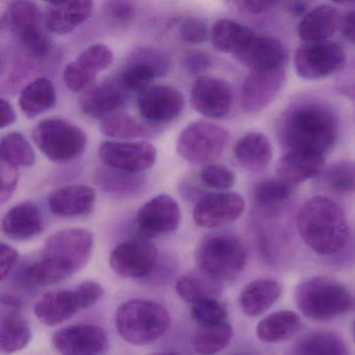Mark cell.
<instances>
[{"label":"cell","mask_w":355,"mask_h":355,"mask_svg":"<svg viewBox=\"0 0 355 355\" xmlns=\"http://www.w3.org/2000/svg\"><path fill=\"white\" fill-rule=\"evenodd\" d=\"M297 228L307 247L325 257L344 250L350 239L344 211L325 196H315L303 203L297 216Z\"/></svg>","instance_id":"1"},{"label":"cell","mask_w":355,"mask_h":355,"mask_svg":"<svg viewBox=\"0 0 355 355\" xmlns=\"http://www.w3.org/2000/svg\"><path fill=\"white\" fill-rule=\"evenodd\" d=\"M338 134L336 116L318 103L295 107L280 123V138L290 150L325 155L336 142Z\"/></svg>","instance_id":"2"},{"label":"cell","mask_w":355,"mask_h":355,"mask_svg":"<svg viewBox=\"0 0 355 355\" xmlns=\"http://www.w3.org/2000/svg\"><path fill=\"white\" fill-rule=\"evenodd\" d=\"M115 325L124 340L144 346L155 343L168 331L171 318L159 303L135 299L120 305L116 311Z\"/></svg>","instance_id":"3"},{"label":"cell","mask_w":355,"mask_h":355,"mask_svg":"<svg viewBox=\"0 0 355 355\" xmlns=\"http://www.w3.org/2000/svg\"><path fill=\"white\" fill-rule=\"evenodd\" d=\"M299 311L315 321H329L348 313L353 306L352 295L348 288L332 278H309L295 291Z\"/></svg>","instance_id":"4"},{"label":"cell","mask_w":355,"mask_h":355,"mask_svg":"<svg viewBox=\"0 0 355 355\" xmlns=\"http://www.w3.org/2000/svg\"><path fill=\"white\" fill-rule=\"evenodd\" d=\"M244 244L232 234H216L205 239L197 252V263L205 275L217 282L238 277L246 266Z\"/></svg>","instance_id":"5"},{"label":"cell","mask_w":355,"mask_h":355,"mask_svg":"<svg viewBox=\"0 0 355 355\" xmlns=\"http://www.w3.org/2000/svg\"><path fill=\"white\" fill-rule=\"evenodd\" d=\"M33 140L47 159L59 164L78 159L87 146L84 130L62 118L39 122L33 130Z\"/></svg>","instance_id":"6"},{"label":"cell","mask_w":355,"mask_h":355,"mask_svg":"<svg viewBox=\"0 0 355 355\" xmlns=\"http://www.w3.org/2000/svg\"><path fill=\"white\" fill-rule=\"evenodd\" d=\"M103 295V286L88 280L73 290L51 291L43 295L35 304V313L44 325H60L83 309L96 304Z\"/></svg>","instance_id":"7"},{"label":"cell","mask_w":355,"mask_h":355,"mask_svg":"<svg viewBox=\"0 0 355 355\" xmlns=\"http://www.w3.org/2000/svg\"><path fill=\"white\" fill-rule=\"evenodd\" d=\"M1 24L17 38L31 57H46L51 51V41L43 30L42 13L32 1L9 3L1 16Z\"/></svg>","instance_id":"8"},{"label":"cell","mask_w":355,"mask_h":355,"mask_svg":"<svg viewBox=\"0 0 355 355\" xmlns=\"http://www.w3.org/2000/svg\"><path fill=\"white\" fill-rule=\"evenodd\" d=\"M230 132L207 121L193 122L187 126L178 140V155L193 164L215 161L225 150Z\"/></svg>","instance_id":"9"},{"label":"cell","mask_w":355,"mask_h":355,"mask_svg":"<svg viewBox=\"0 0 355 355\" xmlns=\"http://www.w3.org/2000/svg\"><path fill=\"white\" fill-rule=\"evenodd\" d=\"M346 59L344 49L336 43H305L295 53V70L304 80H322L344 69Z\"/></svg>","instance_id":"10"},{"label":"cell","mask_w":355,"mask_h":355,"mask_svg":"<svg viewBox=\"0 0 355 355\" xmlns=\"http://www.w3.org/2000/svg\"><path fill=\"white\" fill-rule=\"evenodd\" d=\"M170 66L167 53L153 47H142L132 51L128 58L122 68L120 83L126 90L142 92L155 78L167 74Z\"/></svg>","instance_id":"11"},{"label":"cell","mask_w":355,"mask_h":355,"mask_svg":"<svg viewBox=\"0 0 355 355\" xmlns=\"http://www.w3.org/2000/svg\"><path fill=\"white\" fill-rule=\"evenodd\" d=\"M98 155L110 169L138 174L155 165L157 151L150 143L111 141L99 147Z\"/></svg>","instance_id":"12"},{"label":"cell","mask_w":355,"mask_h":355,"mask_svg":"<svg viewBox=\"0 0 355 355\" xmlns=\"http://www.w3.org/2000/svg\"><path fill=\"white\" fill-rule=\"evenodd\" d=\"M157 249L147 240L126 241L118 245L110 257L112 270L123 278L146 277L155 270Z\"/></svg>","instance_id":"13"},{"label":"cell","mask_w":355,"mask_h":355,"mask_svg":"<svg viewBox=\"0 0 355 355\" xmlns=\"http://www.w3.org/2000/svg\"><path fill=\"white\" fill-rule=\"evenodd\" d=\"M93 246L92 232L85 228H68L47 239L43 257L65 259L74 266L76 271H80L90 261Z\"/></svg>","instance_id":"14"},{"label":"cell","mask_w":355,"mask_h":355,"mask_svg":"<svg viewBox=\"0 0 355 355\" xmlns=\"http://www.w3.org/2000/svg\"><path fill=\"white\" fill-rule=\"evenodd\" d=\"M245 209L242 195L234 192H217L202 197L195 205L193 219L203 228H215L232 223Z\"/></svg>","instance_id":"15"},{"label":"cell","mask_w":355,"mask_h":355,"mask_svg":"<svg viewBox=\"0 0 355 355\" xmlns=\"http://www.w3.org/2000/svg\"><path fill=\"white\" fill-rule=\"evenodd\" d=\"M286 83L284 69L251 71L243 83L241 105L246 113L257 114L271 105Z\"/></svg>","instance_id":"16"},{"label":"cell","mask_w":355,"mask_h":355,"mask_svg":"<svg viewBox=\"0 0 355 355\" xmlns=\"http://www.w3.org/2000/svg\"><path fill=\"white\" fill-rule=\"evenodd\" d=\"M53 343L61 355H99L109 346L105 330L90 324L62 328L53 334Z\"/></svg>","instance_id":"17"},{"label":"cell","mask_w":355,"mask_h":355,"mask_svg":"<svg viewBox=\"0 0 355 355\" xmlns=\"http://www.w3.org/2000/svg\"><path fill=\"white\" fill-rule=\"evenodd\" d=\"M234 103L230 84L221 78L201 76L193 85L191 103L197 113L221 119L230 114Z\"/></svg>","instance_id":"18"},{"label":"cell","mask_w":355,"mask_h":355,"mask_svg":"<svg viewBox=\"0 0 355 355\" xmlns=\"http://www.w3.org/2000/svg\"><path fill=\"white\" fill-rule=\"evenodd\" d=\"M184 98L180 91L169 86H150L140 92L138 98L141 115L151 123H168L184 110Z\"/></svg>","instance_id":"19"},{"label":"cell","mask_w":355,"mask_h":355,"mask_svg":"<svg viewBox=\"0 0 355 355\" xmlns=\"http://www.w3.org/2000/svg\"><path fill=\"white\" fill-rule=\"evenodd\" d=\"M182 211L178 201L167 194L157 195L145 203L138 215L139 230L148 236L170 234L178 230Z\"/></svg>","instance_id":"20"},{"label":"cell","mask_w":355,"mask_h":355,"mask_svg":"<svg viewBox=\"0 0 355 355\" xmlns=\"http://www.w3.org/2000/svg\"><path fill=\"white\" fill-rule=\"evenodd\" d=\"M32 338V330L21 315L18 299L3 298L0 321V348L6 354H13L26 348Z\"/></svg>","instance_id":"21"},{"label":"cell","mask_w":355,"mask_h":355,"mask_svg":"<svg viewBox=\"0 0 355 355\" xmlns=\"http://www.w3.org/2000/svg\"><path fill=\"white\" fill-rule=\"evenodd\" d=\"M96 203L94 189L86 184H68L55 190L49 198L51 213L59 217H84L90 215Z\"/></svg>","instance_id":"22"},{"label":"cell","mask_w":355,"mask_h":355,"mask_svg":"<svg viewBox=\"0 0 355 355\" xmlns=\"http://www.w3.org/2000/svg\"><path fill=\"white\" fill-rule=\"evenodd\" d=\"M1 230L14 241H26L43 232V216L33 201H24L12 207L1 222Z\"/></svg>","instance_id":"23"},{"label":"cell","mask_w":355,"mask_h":355,"mask_svg":"<svg viewBox=\"0 0 355 355\" xmlns=\"http://www.w3.org/2000/svg\"><path fill=\"white\" fill-rule=\"evenodd\" d=\"M238 59L251 71L284 69L288 60L286 47L272 37H255L248 49Z\"/></svg>","instance_id":"24"},{"label":"cell","mask_w":355,"mask_h":355,"mask_svg":"<svg viewBox=\"0 0 355 355\" xmlns=\"http://www.w3.org/2000/svg\"><path fill=\"white\" fill-rule=\"evenodd\" d=\"M324 166L325 155L290 150L278 164V178L293 187L320 175L323 172Z\"/></svg>","instance_id":"25"},{"label":"cell","mask_w":355,"mask_h":355,"mask_svg":"<svg viewBox=\"0 0 355 355\" xmlns=\"http://www.w3.org/2000/svg\"><path fill=\"white\" fill-rule=\"evenodd\" d=\"M92 10L93 3L87 0L49 3L45 11V26L53 34H69L90 17Z\"/></svg>","instance_id":"26"},{"label":"cell","mask_w":355,"mask_h":355,"mask_svg":"<svg viewBox=\"0 0 355 355\" xmlns=\"http://www.w3.org/2000/svg\"><path fill=\"white\" fill-rule=\"evenodd\" d=\"M338 24V14L336 8L318 6L303 16L297 32L305 43L325 42L334 36Z\"/></svg>","instance_id":"27"},{"label":"cell","mask_w":355,"mask_h":355,"mask_svg":"<svg viewBox=\"0 0 355 355\" xmlns=\"http://www.w3.org/2000/svg\"><path fill=\"white\" fill-rule=\"evenodd\" d=\"M211 36L214 46L218 51L238 57L248 49L257 35L248 26L234 20L223 18L213 24Z\"/></svg>","instance_id":"28"},{"label":"cell","mask_w":355,"mask_h":355,"mask_svg":"<svg viewBox=\"0 0 355 355\" xmlns=\"http://www.w3.org/2000/svg\"><path fill=\"white\" fill-rule=\"evenodd\" d=\"M282 295L279 282L269 278L253 280L240 294V306L248 317H259L267 311Z\"/></svg>","instance_id":"29"},{"label":"cell","mask_w":355,"mask_h":355,"mask_svg":"<svg viewBox=\"0 0 355 355\" xmlns=\"http://www.w3.org/2000/svg\"><path fill=\"white\" fill-rule=\"evenodd\" d=\"M124 94L119 88L112 84L88 89L80 99L83 113L94 119L103 120L118 112L123 105Z\"/></svg>","instance_id":"30"},{"label":"cell","mask_w":355,"mask_h":355,"mask_svg":"<svg viewBox=\"0 0 355 355\" xmlns=\"http://www.w3.org/2000/svg\"><path fill=\"white\" fill-rule=\"evenodd\" d=\"M234 153L236 162L245 169L259 172L271 163L273 148L265 135L251 132L236 142Z\"/></svg>","instance_id":"31"},{"label":"cell","mask_w":355,"mask_h":355,"mask_svg":"<svg viewBox=\"0 0 355 355\" xmlns=\"http://www.w3.org/2000/svg\"><path fill=\"white\" fill-rule=\"evenodd\" d=\"M57 93L53 82L46 78L33 80L20 93L19 107L28 117H36L53 109Z\"/></svg>","instance_id":"32"},{"label":"cell","mask_w":355,"mask_h":355,"mask_svg":"<svg viewBox=\"0 0 355 355\" xmlns=\"http://www.w3.org/2000/svg\"><path fill=\"white\" fill-rule=\"evenodd\" d=\"M301 326L298 313L279 311L263 318L257 327V336L261 342H284L292 338Z\"/></svg>","instance_id":"33"},{"label":"cell","mask_w":355,"mask_h":355,"mask_svg":"<svg viewBox=\"0 0 355 355\" xmlns=\"http://www.w3.org/2000/svg\"><path fill=\"white\" fill-rule=\"evenodd\" d=\"M291 355H349L348 347L336 332L315 331L301 338Z\"/></svg>","instance_id":"34"},{"label":"cell","mask_w":355,"mask_h":355,"mask_svg":"<svg viewBox=\"0 0 355 355\" xmlns=\"http://www.w3.org/2000/svg\"><path fill=\"white\" fill-rule=\"evenodd\" d=\"M76 269L69 261L58 257H45L26 270V277L33 284L53 286L71 277Z\"/></svg>","instance_id":"35"},{"label":"cell","mask_w":355,"mask_h":355,"mask_svg":"<svg viewBox=\"0 0 355 355\" xmlns=\"http://www.w3.org/2000/svg\"><path fill=\"white\" fill-rule=\"evenodd\" d=\"M232 327L227 322L201 327L193 338V348L199 355H215L232 342Z\"/></svg>","instance_id":"36"},{"label":"cell","mask_w":355,"mask_h":355,"mask_svg":"<svg viewBox=\"0 0 355 355\" xmlns=\"http://www.w3.org/2000/svg\"><path fill=\"white\" fill-rule=\"evenodd\" d=\"M0 159L15 168H30L36 163L34 149L20 132L6 135L0 143Z\"/></svg>","instance_id":"37"},{"label":"cell","mask_w":355,"mask_h":355,"mask_svg":"<svg viewBox=\"0 0 355 355\" xmlns=\"http://www.w3.org/2000/svg\"><path fill=\"white\" fill-rule=\"evenodd\" d=\"M101 130L107 136L117 139L143 138L150 135L148 126L139 121L134 116L124 112H116L101 120Z\"/></svg>","instance_id":"38"},{"label":"cell","mask_w":355,"mask_h":355,"mask_svg":"<svg viewBox=\"0 0 355 355\" xmlns=\"http://www.w3.org/2000/svg\"><path fill=\"white\" fill-rule=\"evenodd\" d=\"M320 182L324 189L336 194L355 193V163L340 161L332 164L322 172Z\"/></svg>","instance_id":"39"},{"label":"cell","mask_w":355,"mask_h":355,"mask_svg":"<svg viewBox=\"0 0 355 355\" xmlns=\"http://www.w3.org/2000/svg\"><path fill=\"white\" fill-rule=\"evenodd\" d=\"M175 291L182 300L194 304L202 299L215 298L219 293V286L217 280L209 276L203 277L196 274H187L178 278Z\"/></svg>","instance_id":"40"},{"label":"cell","mask_w":355,"mask_h":355,"mask_svg":"<svg viewBox=\"0 0 355 355\" xmlns=\"http://www.w3.org/2000/svg\"><path fill=\"white\" fill-rule=\"evenodd\" d=\"M292 186L282 180H263L253 189V200L263 209H274L282 207L290 199Z\"/></svg>","instance_id":"41"},{"label":"cell","mask_w":355,"mask_h":355,"mask_svg":"<svg viewBox=\"0 0 355 355\" xmlns=\"http://www.w3.org/2000/svg\"><path fill=\"white\" fill-rule=\"evenodd\" d=\"M99 186L103 187L107 193L116 196H128L139 193L144 182L138 174L126 173L110 169L101 172L98 175Z\"/></svg>","instance_id":"42"},{"label":"cell","mask_w":355,"mask_h":355,"mask_svg":"<svg viewBox=\"0 0 355 355\" xmlns=\"http://www.w3.org/2000/svg\"><path fill=\"white\" fill-rule=\"evenodd\" d=\"M113 62V51L107 45L101 43L90 45L85 49L76 60V63L80 64L83 68L94 76L107 69Z\"/></svg>","instance_id":"43"},{"label":"cell","mask_w":355,"mask_h":355,"mask_svg":"<svg viewBox=\"0 0 355 355\" xmlns=\"http://www.w3.org/2000/svg\"><path fill=\"white\" fill-rule=\"evenodd\" d=\"M191 315L202 327L217 325L225 322L227 309L217 299L205 298L193 304Z\"/></svg>","instance_id":"44"},{"label":"cell","mask_w":355,"mask_h":355,"mask_svg":"<svg viewBox=\"0 0 355 355\" xmlns=\"http://www.w3.org/2000/svg\"><path fill=\"white\" fill-rule=\"evenodd\" d=\"M200 180L207 188L225 192L234 187L236 174L226 166L209 164L201 169Z\"/></svg>","instance_id":"45"},{"label":"cell","mask_w":355,"mask_h":355,"mask_svg":"<svg viewBox=\"0 0 355 355\" xmlns=\"http://www.w3.org/2000/svg\"><path fill=\"white\" fill-rule=\"evenodd\" d=\"M64 83L73 92L90 89L96 80V76L83 68L76 61L71 62L66 66L63 72Z\"/></svg>","instance_id":"46"},{"label":"cell","mask_w":355,"mask_h":355,"mask_svg":"<svg viewBox=\"0 0 355 355\" xmlns=\"http://www.w3.org/2000/svg\"><path fill=\"white\" fill-rule=\"evenodd\" d=\"M180 35L184 42L189 44H201L207 42L209 39V26L201 18H187L180 24Z\"/></svg>","instance_id":"47"},{"label":"cell","mask_w":355,"mask_h":355,"mask_svg":"<svg viewBox=\"0 0 355 355\" xmlns=\"http://www.w3.org/2000/svg\"><path fill=\"white\" fill-rule=\"evenodd\" d=\"M105 17L117 26L130 24L136 16V7L130 1H107L103 5Z\"/></svg>","instance_id":"48"},{"label":"cell","mask_w":355,"mask_h":355,"mask_svg":"<svg viewBox=\"0 0 355 355\" xmlns=\"http://www.w3.org/2000/svg\"><path fill=\"white\" fill-rule=\"evenodd\" d=\"M0 176H1V189H0V202L5 205L17 188L19 180L18 168L13 167L9 164L0 163Z\"/></svg>","instance_id":"49"},{"label":"cell","mask_w":355,"mask_h":355,"mask_svg":"<svg viewBox=\"0 0 355 355\" xmlns=\"http://www.w3.org/2000/svg\"><path fill=\"white\" fill-rule=\"evenodd\" d=\"M211 58L201 51L188 53L182 60V66L187 71L192 74L202 73L211 66Z\"/></svg>","instance_id":"50"},{"label":"cell","mask_w":355,"mask_h":355,"mask_svg":"<svg viewBox=\"0 0 355 355\" xmlns=\"http://www.w3.org/2000/svg\"><path fill=\"white\" fill-rule=\"evenodd\" d=\"M18 259V252L15 248L1 243L0 245V277L1 280H5L7 276L9 275L10 272L13 269L15 266L16 261Z\"/></svg>","instance_id":"51"},{"label":"cell","mask_w":355,"mask_h":355,"mask_svg":"<svg viewBox=\"0 0 355 355\" xmlns=\"http://www.w3.org/2000/svg\"><path fill=\"white\" fill-rule=\"evenodd\" d=\"M236 5L248 13L263 14L270 11L276 5V3L263 1V0H244V1H239Z\"/></svg>","instance_id":"52"},{"label":"cell","mask_w":355,"mask_h":355,"mask_svg":"<svg viewBox=\"0 0 355 355\" xmlns=\"http://www.w3.org/2000/svg\"><path fill=\"white\" fill-rule=\"evenodd\" d=\"M0 109H1V128H8L15 122L16 114L14 107L9 101L5 98L0 99Z\"/></svg>","instance_id":"53"},{"label":"cell","mask_w":355,"mask_h":355,"mask_svg":"<svg viewBox=\"0 0 355 355\" xmlns=\"http://www.w3.org/2000/svg\"><path fill=\"white\" fill-rule=\"evenodd\" d=\"M343 36L349 42L355 44V10L349 12L343 20Z\"/></svg>","instance_id":"54"},{"label":"cell","mask_w":355,"mask_h":355,"mask_svg":"<svg viewBox=\"0 0 355 355\" xmlns=\"http://www.w3.org/2000/svg\"><path fill=\"white\" fill-rule=\"evenodd\" d=\"M153 355H180L178 354V353L175 352H159V353H155V354Z\"/></svg>","instance_id":"55"},{"label":"cell","mask_w":355,"mask_h":355,"mask_svg":"<svg viewBox=\"0 0 355 355\" xmlns=\"http://www.w3.org/2000/svg\"><path fill=\"white\" fill-rule=\"evenodd\" d=\"M352 331H353V338H354V340H355V322H354V324H353Z\"/></svg>","instance_id":"56"},{"label":"cell","mask_w":355,"mask_h":355,"mask_svg":"<svg viewBox=\"0 0 355 355\" xmlns=\"http://www.w3.org/2000/svg\"><path fill=\"white\" fill-rule=\"evenodd\" d=\"M236 355H251V354H247V353H240V354H236Z\"/></svg>","instance_id":"57"}]
</instances>
